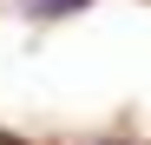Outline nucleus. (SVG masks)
I'll return each mask as SVG.
<instances>
[{
    "instance_id": "obj_1",
    "label": "nucleus",
    "mask_w": 151,
    "mask_h": 145,
    "mask_svg": "<svg viewBox=\"0 0 151 145\" xmlns=\"http://www.w3.org/2000/svg\"><path fill=\"white\" fill-rule=\"evenodd\" d=\"M72 7H86V0H27V13H40V20H59Z\"/></svg>"
}]
</instances>
